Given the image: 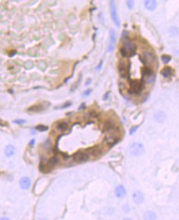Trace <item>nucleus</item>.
<instances>
[{"label": "nucleus", "mask_w": 179, "mask_h": 220, "mask_svg": "<svg viewBox=\"0 0 179 220\" xmlns=\"http://www.w3.org/2000/svg\"><path fill=\"white\" fill-rule=\"evenodd\" d=\"M135 44L130 40H125L122 47L120 49V53L123 57H132L135 53Z\"/></svg>", "instance_id": "f257e3e1"}, {"label": "nucleus", "mask_w": 179, "mask_h": 220, "mask_svg": "<svg viewBox=\"0 0 179 220\" xmlns=\"http://www.w3.org/2000/svg\"><path fill=\"white\" fill-rule=\"evenodd\" d=\"M142 82H145L146 84H151L155 82V75L150 67H143L142 68Z\"/></svg>", "instance_id": "f03ea898"}, {"label": "nucleus", "mask_w": 179, "mask_h": 220, "mask_svg": "<svg viewBox=\"0 0 179 220\" xmlns=\"http://www.w3.org/2000/svg\"><path fill=\"white\" fill-rule=\"evenodd\" d=\"M144 151H145L144 145L139 142L132 143L129 146V152L132 156H140L141 154H143Z\"/></svg>", "instance_id": "7ed1b4c3"}, {"label": "nucleus", "mask_w": 179, "mask_h": 220, "mask_svg": "<svg viewBox=\"0 0 179 220\" xmlns=\"http://www.w3.org/2000/svg\"><path fill=\"white\" fill-rule=\"evenodd\" d=\"M143 83L138 80H131L130 82V92L132 94H140L143 90Z\"/></svg>", "instance_id": "20e7f679"}, {"label": "nucleus", "mask_w": 179, "mask_h": 220, "mask_svg": "<svg viewBox=\"0 0 179 220\" xmlns=\"http://www.w3.org/2000/svg\"><path fill=\"white\" fill-rule=\"evenodd\" d=\"M140 60L145 66H149L155 62V56L150 52H145L140 56Z\"/></svg>", "instance_id": "39448f33"}, {"label": "nucleus", "mask_w": 179, "mask_h": 220, "mask_svg": "<svg viewBox=\"0 0 179 220\" xmlns=\"http://www.w3.org/2000/svg\"><path fill=\"white\" fill-rule=\"evenodd\" d=\"M73 161L76 163H84L89 159V154L84 151H78L73 154Z\"/></svg>", "instance_id": "423d86ee"}, {"label": "nucleus", "mask_w": 179, "mask_h": 220, "mask_svg": "<svg viewBox=\"0 0 179 220\" xmlns=\"http://www.w3.org/2000/svg\"><path fill=\"white\" fill-rule=\"evenodd\" d=\"M109 5H110V12H111V17L113 22L115 23L117 26H120V20L118 18L117 16V8L114 1H110L109 2Z\"/></svg>", "instance_id": "0eeeda50"}, {"label": "nucleus", "mask_w": 179, "mask_h": 220, "mask_svg": "<svg viewBox=\"0 0 179 220\" xmlns=\"http://www.w3.org/2000/svg\"><path fill=\"white\" fill-rule=\"evenodd\" d=\"M129 67H130V64L128 66H126L125 62L123 61H120V62L118 63V72L120 77L122 78H126L129 75Z\"/></svg>", "instance_id": "6e6552de"}, {"label": "nucleus", "mask_w": 179, "mask_h": 220, "mask_svg": "<svg viewBox=\"0 0 179 220\" xmlns=\"http://www.w3.org/2000/svg\"><path fill=\"white\" fill-rule=\"evenodd\" d=\"M116 44V33L114 30H110V37H109V43L108 46V52H112L115 47Z\"/></svg>", "instance_id": "1a4fd4ad"}, {"label": "nucleus", "mask_w": 179, "mask_h": 220, "mask_svg": "<svg viewBox=\"0 0 179 220\" xmlns=\"http://www.w3.org/2000/svg\"><path fill=\"white\" fill-rule=\"evenodd\" d=\"M144 195H143V193L140 191H136L133 193V195H132V201L133 202L135 203V204H137V205H139V204H141V203H143V201H144Z\"/></svg>", "instance_id": "9d476101"}, {"label": "nucleus", "mask_w": 179, "mask_h": 220, "mask_svg": "<svg viewBox=\"0 0 179 220\" xmlns=\"http://www.w3.org/2000/svg\"><path fill=\"white\" fill-rule=\"evenodd\" d=\"M20 187L23 190H28L30 187V185H31V182H30V179L29 177H23L21 178L19 182Z\"/></svg>", "instance_id": "9b49d317"}, {"label": "nucleus", "mask_w": 179, "mask_h": 220, "mask_svg": "<svg viewBox=\"0 0 179 220\" xmlns=\"http://www.w3.org/2000/svg\"><path fill=\"white\" fill-rule=\"evenodd\" d=\"M117 141H118V139H117V137L115 135L113 134L107 135L106 137L104 139V142H105V144H107V145H109V146L114 145Z\"/></svg>", "instance_id": "f8f14e48"}, {"label": "nucleus", "mask_w": 179, "mask_h": 220, "mask_svg": "<svg viewBox=\"0 0 179 220\" xmlns=\"http://www.w3.org/2000/svg\"><path fill=\"white\" fill-rule=\"evenodd\" d=\"M114 193H115V196L117 198H122L123 196L126 195V189H125V187H123L122 185H118L115 188Z\"/></svg>", "instance_id": "ddd939ff"}, {"label": "nucleus", "mask_w": 179, "mask_h": 220, "mask_svg": "<svg viewBox=\"0 0 179 220\" xmlns=\"http://www.w3.org/2000/svg\"><path fill=\"white\" fill-rule=\"evenodd\" d=\"M104 131H112L116 129V125H115L113 121H112V120H108V121L105 122V123H104Z\"/></svg>", "instance_id": "4468645a"}, {"label": "nucleus", "mask_w": 179, "mask_h": 220, "mask_svg": "<svg viewBox=\"0 0 179 220\" xmlns=\"http://www.w3.org/2000/svg\"><path fill=\"white\" fill-rule=\"evenodd\" d=\"M44 109L45 108L43 105V104H35V105L30 107L27 111L30 112V113H39V112H41L42 110H44Z\"/></svg>", "instance_id": "2eb2a0df"}, {"label": "nucleus", "mask_w": 179, "mask_h": 220, "mask_svg": "<svg viewBox=\"0 0 179 220\" xmlns=\"http://www.w3.org/2000/svg\"><path fill=\"white\" fill-rule=\"evenodd\" d=\"M4 153L7 157H12L16 153V149H15V147L12 145H8L5 148Z\"/></svg>", "instance_id": "dca6fc26"}, {"label": "nucleus", "mask_w": 179, "mask_h": 220, "mask_svg": "<svg viewBox=\"0 0 179 220\" xmlns=\"http://www.w3.org/2000/svg\"><path fill=\"white\" fill-rule=\"evenodd\" d=\"M145 8L150 11H153L157 7V2L155 0H146L145 1Z\"/></svg>", "instance_id": "f3484780"}, {"label": "nucleus", "mask_w": 179, "mask_h": 220, "mask_svg": "<svg viewBox=\"0 0 179 220\" xmlns=\"http://www.w3.org/2000/svg\"><path fill=\"white\" fill-rule=\"evenodd\" d=\"M143 219L144 220H156L157 217L155 213L153 211H146L144 215H143Z\"/></svg>", "instance_id": "a211bd4d"}, {"label": "nucleus", "mask_w": 179, "mask_h": 220, "mask_svg": "<svg viewBox=\"0 0 179 220\" xmlns=\"http://www.w3.org/2000/svg\"><path fill=\"white\" fill-rule=\"evenodd\" d=\"M56 128L59 131H66L68 129V123L67 122H64V121H62V122H59L58 124H57V127Z\"/></svg>", "instance_id": "6ab92c4d"}, {"label": "nucleus", "mask_w": 179, "mask_h": 220, "mask_svg": "<svg viewBox=\"0 0 179 220\" xmlns=\"http://www.w3.org/2000/svg\"><path fill=\"white\" fill-rule=\"evenodd\" d=\"M165 118H166V115L162 111H159V112H157L155 114V119L158 122H163L165 120Z\"/></svg>", "instance_id": "aec40b11"}, {"label": "nucleus", "mask_w": 179, "mask_h": 220, "mask_svg": "<svg viewBox=\"0 0 179 220\" xmlns=\"http://www.w3.org/2000/svg\"><path fill=\"white\" fill-rule=\"evenodd\" d=\"M161 74L165 77V78H168L171 75H172V69L171 67H164L162 71H161Z\"/></svg>", "instance_id": "412c9836"}, {"label": "nucleus", "mask_w": 179, "mask_h": 220, "mask_svg": "<svg viewBox=\"0 0 179 220\" xmlns=\"http://www.w3.org/2000/svg\"><path fill=\"white\" fill-rule=\"evenodd\" d=\"M58 163V159L56 157H52L49 158V160L48 161V165L50 167H53L54 166H56Z\"/></svg>", "instance_id": "4be33fe9"}, {"label": "nucleus", "mask_w": 179, "mask_h": 220, "mask_svg": "<svg viewBox=\"0 0 179 220\" xmlns=\"http://www.w3.org/2000/svg\"><path fill=\"white\" fill-rule=\"evenodd\" d=\"M169 33L171 34L173 36H176V35H178L179 34L178 29L177 28V27L173 26V27H171V28L169 29Z\"/></svg>", "instance_id": "5701e85b"}, {"label": "nucleus", "mask_w": 179, "mask_h": 220, "mask_svg": "<svg viewBox=\"0 0 179 220\" xmlns=\"http://www.w3.org/2000/svg\"><path fill=\"white\" fill-rule=\"evenodd\" d=\"M161 59H162V61L164 63H168L169 62L171 61V59H172V57L169 56V55H166V54H164V55H162V57H161Z\"/></svg>", "instance_id": "b1692460"}, {"label": "nucleus", "mask_w": 179, "mask_h": 220, "mask_svg": "<svg viewBox=\"0 0 179 220\" xmlns=\"http://www.w3.org/2000/svg\"><path fill=\"white\" fill-rule=\"evenodd\" d=\"M35 129L37 130V131H47L48 130V127L47 126H44V125H38L36 127H35Z\"/></svg>", "instance_id": "393cba45"}, {"label": "nucleus", "mask_w": 179, "mask_h": 220, "mask_svg": "<svg viewBox=\"0 0 179 220\" xmlns=\"http://www.w3.org/2000/svg\"><path fill=\"white\" fill-rule=\"evenodd\" d=\"M92 153H93V154H94V155L97 156V155L100 154L101 151H100V148H99V147H98V148H97V147H95V148L92 149Z\"/></svg>", "instance_id": "a878e982"}, {"label": "nucleus", "mask_w": 179, "mask_h": 220, "mask_svg": "<svg viewBox=\"0 0 179 220\" xmlns=\"http://www.w3.org/2000/svg\"><path fill=\"white\" fill-rule=\"evenodd\" d=\"M13 122L16 123V124L21 125V124H24V123H26V121L24 119H16L13 121Z\"/></svg>", "instance_id": "bb28decb"}, {"label": "nucleus", "mask_w": 179, "mask_h": 220, "mask_svg": "<svg viewBox=\"0 0 179 220\" xmlns=\"http://www.w3.org/2000/svg\"><path fill=\"white\" fill-rule=\"evenodd\" d=\"M71 105H72V102L68 101L66 104H63V105L60 107V109H65V108H68V107H70Z\"/></svg>", "instance_id": "cd10ccee"}, {"label": "nucleus", "mask_w": 179, "mask_h": 220, "mask_svg": "<svg viewBox=\"0 0 179 220\" xmlns=\"http://www.w3.org/2000/svg\"><path fill=\"white\" fill-rule=\"evenodd\" d=\"M91 92H92V89H87V90H86V91L83 92L82 96L83 97H85V96L90 95V94H91Z\"/></svg>", "instance_id": "c85d7f7f"}, {"label": "nucleus", "mask_w": 179, "mask_h": 220, "mask_svg": "<svg viewBox=\"0 0 179 220\" xmlns=\"http://www.w3.org/2000/svg\"><path fill=\"white\" fill-rule=\"evenodd\" d=\"M126 6L128 7L129 9H131L134 6V2L133 1H127L126 2Z\"/></svg>", "instance_id": "c756f323"}, {"label": "nucleus", "mask_w": 179, "mask_h": 220, "mask_svg": "<svg viewBox=\"0 0 179 220\" xmlns=\"http://www.w3.org/2000/svg\"><path fill=\"white\" fill-rule=\"evenodd\" d=\"M103 62H103V60H101V61L100 62V63H99V64L97 65L96 68H95V71H96V72H97V71H100V70L101 69L102 66H103Z\"/></svg>", "instance_id": "7c9ffc66"}, {"label": "nucleus", "mask_w": 179, "mask_h": 220, "mask_svg": "<svg viewBox=\"0 0 179 220\" xmlns=\"http://www.w3.org/2000/svg\"><path fill=\"white\" fill-rule=\"evenodd\" d=\"M137 129H138V127H132V128H131V130H130V131H129V133H130V135L134 134L135 131H137Z\"/></svg>", "instance_id": "2f4dec72"}, {"label": "nucleus", "mask_w": 179, "mask_h": 220, "mask_svg": "<svg viewBox=\"0 0 179 220\" xmlns=\"http://www.w3.org/2000/svg\"><path fill=\"white\" fill-rule=\"evenodd\" d=\"M85 107H86V104H85V103H83V104H82L81 105H80V107H79V110H82L85 109Z\"/></svg>", "instance_id": "473e14b6"}, {"label": "nucleus", "mask_w": 179, "mask_h": 220, "mask_svg": "<svg viewBox=\"0 0 179 220\" xmlns=\"http://www.w3.org/2000/svg\"><path fill=\"white\" fill-rule=\"evenodd\" d=\"M16 53H17V51H16V50H14L13 52L12 51V52H11V53H9V56H10V57H12V56H13V55H15Z\"/></svg>", "instance_id": "72a5a7b5"}, {"label": "nucleus", "mask_w": 179, "mask_h": 220, "mask_svg": "<svg viewBox=\"0 0 179 220\" xmlns=\"http://www.w3.org/2000/svg\"><path fill=\"white\" fill-rule=\"evenodd\" d=\"M91 79H88L87 82H86V83L85 85H86V86H89V85L91 84Z\"/></svg>", "instance_id": "f704fd0d"}, {"label": "nucleus", "mask_w": 179, "mask_h": 220, "mask_svg": "<svg viewBox=\"0 0 179 220\" xmlns=\"http://www.w3.org/2000/svg\"><path fill=\"white\" fill-rule=\"evenodd\" d=\"M109 92H107L105 96L104 97V100H107V99H108V97H109Z\"/></svg>", "instance_id": "c9c22d12"}, {"label": "nucleus", "mask_w": 179, "mask_h": 220, "mask_svg": "<svg viewBox=\"0 0 179 220\" xmlns=\"http://www.w3.org/2000/svg\"><path fill=\"white\" fill-rule=\"evenodd\" d=\"M1 220H10L8 218H6V217H2L1 218Z\"/></svg>", "instance_id": "e433bc0d"}, {"label": "nucleus", "mask_w": 179, "mask_h": 220, "mask_svg": "<svg viewBox=\"0 0 179 220\" xmlns=\"http://www.w3.org/2000/svg\"><path fill=\"white\" fill-rule=\"evenodd\" d=\"M35 144V140H30V145H34Z\"/></svg>", "instance_id": "4c0bfd02"}, {"label": "nucleus", "mask_w": 179, "mask_h": 220, "mask_svg": "<svg viewBox=\"0 0 179 220\" xmlns=\"http://www.w3.org/2000/svg\"><path fill=\"white\" fill-rule=\"evenodd\" d=\"M122 220H131V219H128V218H126V219H123Z\"/></svg>", "instance_id": "58836bf2"}]
</instances>
